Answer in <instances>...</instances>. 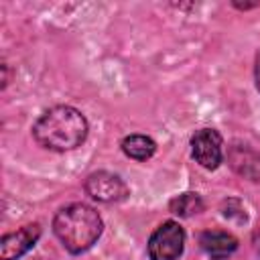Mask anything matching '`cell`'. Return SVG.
Instances as JSON below:
<instances>
[{
  "instance_id": "7a4b0ae2",
  "label": "cell",
  "mask_w": 260,
  "mask_h": 260,
  "mask_svg": "<svg viewBox=\"0 0 260 260\" xmlns=\"http://www.w3.org/2000/svg\"><path fill=\"white\" fill-rule=\"evenodd\" d=\"M53 232L67 252L81 254L98 242L104 232V221L93 207L85 203H71L55 213Z\"/></svg>"
},
{
  "instance_id": "277c9868",
  "label": "cell",
  "mask_w": 260,
  "mask_h": 260,
  "mask_svg": "<svg viewBox=\"0 0 260 260\" xmlns=\"http://www.w3.org/2000/svg\"><path fill=\"white\" fill-rule=\"evenodd\" d=\"M191 154L203 169L213 171L223 160V140L213 128H201L191 136Z\"/></svg>"
},
{
  "instance_id": "9c48e42d",
  "label": "cell",
  "mask_w": 260,
  "mask_h": 260,
  "mask_svg": "<svg viewBox=\"0 0 260 260\" xmlns=\"http://www.w3.org/2000/svg\"><path fill=\"white\" fill-rule=\"evenodd\" d=\"M156 142L144 134H130L122 140V152L134 160H146L154 154Z\"/></svg>"
},
{
  "instance_id": "6da1fadb",
  "label": "cell",
  "mask_w": 260,
  "mask_h": 260,
  "mask_svg": "<svg viewBox=\"0 0 260 260\" xmlns=\"http://www.w3.org/2000/svg\"><path fill=\"white\" fill-rule=\"evenodd\" d=\"M87 120L77 108L55 106L35 122L32 136L41 146L65 152L81 146L87 138Z\"/></svg>"
},
{
  "instance_id": "3957f363",
  "label": "cell",
  "mask_w": 260,
  "mask_h": 260,
  "mask_svg": "<svg viewBox=\"0 0 260 260\" xmlns=\"http://www.w3.org/2000/svg\"><path fill=\"white\" fill-rule=\"evenodd\" d=\"M185 248V230L169 219L162 221L148 240V258L150 260H179Z\"/></svg>"
},
{
  "instance_id": "5b68a950",
  "label": "cell",
  "mask_w": 260,
  "mask_h": 260,
  "mask_svg": "<svg viewBox=\"0 0 260 260\" xmlns=\"http://www.w3.org/2000/svg\"><path fill=\"white\" fill-rule=\"evenodd\" d=\"M85 193L102 203H118L128 197V185L114 173L98 171L85 179Z\"/></svg>"
},
{
  "instance_id": "ba28073f",
  "label": "cell",
  "mask_w": 260,
  "mask_h": 260,
  "mask_svg": "<svg viewBox=\"0 0 260 260\" xmlns=\"http://www.w3.org/2000/svg\"><path fill=\"white\" fill-rule=\"evenodd\" d=\"M199 246L201 250L211 258V260H223L230 254L236 252L238 248V240L221 230H207L199 236Z\"/></svg>"
},
{
  "instance_id": "52a82bcc",
  "label": "cell",
  "mask_w": 260,
  "mask_h": 260,
  "mask_svg": "<svg viewBox=\"0 0 260 260\" xmlns=\"http://www.w3.org/2000/svg\"><path fill=\"white\" fill-rule=\"evenodd\" d=\"M230 167L244 179L260 183V152L248 144H232L228 150Z\"/></svg>"
},
{
  "instance_id": "8992f818",
  "label": "cell",
  "mask_w": 260,
  "mask_h": 260,
  "mask_svg": "<svg viewBox=\"0 0 260 260\" xmlns=\"http://www.w3.org/2000/svg\"><path fill=\"white\" fill-rule=\"evenodd\" d=\"M41 238V225L39 223H28L22 225L16 232H10L2 236L0 240V260H18L24 256Z\"/></svg>"
},
{
  "instance_id": "30bf717a",
  "label": "cell",
  "mask_w": 260,
  "mask_h": 260,
  "mask_svg": "<svg viewBox=\"0 0 260 260\" xmlns=\"http://www.w3.org/2000/svg\"><path fill=\"white\" fill-rule=\"evenodd\" d=\"M169 211L179 217H191L199 211H203V199L199 193H181L169 201Z\"/></svg>"
},
{
  "instance_id": "8fae6325",
  "label": "cell",
  "mask_w": 260,
  "mask_h": 260,
  "mask_svg": "<svg viewBox=\"0 0 260 260\" xmlns=\"http://www.w3.org/2000/svg\"><path fill=\"white\" fill-rule=\"evenodd\" d=\"M254 79H256V89L260 91V51L256 55V67H254Z\"/></svg>"
}]
</instances>
